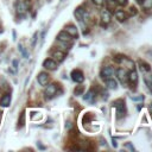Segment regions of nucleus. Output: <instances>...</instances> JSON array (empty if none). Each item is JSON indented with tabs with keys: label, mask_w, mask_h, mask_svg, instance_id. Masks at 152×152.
<instances>
[{
	"label": "nucleus",
	"mask_w": 152,
	"mask_h": 152,
	"mask_svg": "<svg viewBox=\"0 0 152 152\" xmlns=\"http://www.w3.org/2000/svg\"><path fill=\"white\" fill-rule=\"evenodd\" d=\"M112 105H113V107H115V108H116V119H123V118L126 115L127 109H126L125 100H123V99L114 100Z\"/></svg>",
	"instance_id": "f257e3e1"
},
{
	"label": "nucleus",
	"mask_w": 152,
	"mask_h": 152,
	"mask_svg": "<svg viewBox=\"0 0 152 152\" xmlns=\"http://www.w3.org/2000/svg\"><path fill=\"white\" fill-rule=\"evenodd\" d=\"M114 62L119 63V64H124V67H127L128 69H134V62L132 59H130L128 57L124 56V55H118L114 57Z\"/></svg>",
	"instance_id": "f03ea898"
},
{
	"label": "nucleus",
	"mask_w": 152,
	"mask_h": 152,
	"mask_svg": "<svg viewBox=\"0 0 152 152\" xmlns=\"http://www.w3.org/2000/svg\"><path fill=\"white\" fill-rule=\"evenodd\" d=\"M58 89H59V84H57V83H51V84H49V86L45 88V92H44L45 99L50 100V99H52L54 96H56V95L58 94Z\"/></svg>",
	"instance_id": "7ed1b4c3"
},
{
	"label": "nucleus",
	"mask_w": 152,
	"mask_h": 152,
	"mask_svg": "<svg viewBox=\"0 0 152 152\" xmlns=\"http://www.w3.org/2000/svg\"><path fill=\"white\" fill-rule=\"evenodd\" d=\"M116 73V77L118 80L123 83V84H127L128 83V71L126 70V68H119L115 70Z\"/></svg>",
	"instance_id": "20e7f679"
},
{
	"label": "nucleus",
	"mask_w": 152,
	"mask_h": 152,
	"mask_svg": "<svg viewBox=\"0 0 152 152\" xmlns=\"http://www.w3.org/2000/svg\"><path fill=\"white\" fill-rule=\"evenodd\" d=\"M114 73H115V69H114L112 66H106L105 68H102V70H101V73H100V76H101V78L106 80V78L113 77Z\"/></svg>",
	"instance_id": "39448f33"
},
{
	"label": "nucleus",
	"mask_w": 152,
	"mask_h": 152,
	"mask_svg": "<svg viewBox=\"0 0 152 152\" xmlns=\"http://www.w3.org/2000/svg\"><path fill=\"white\" fill-rule=\"evenodd\" d=\"M70 76H71V80L74 82H76V83H82L84 81V75L80 69H74L71 71Z\"/></svg>",
	"instance_id": "423d86ee"
},
{
	"label": "nucleus",
	"mask_w": 152,
	"mask_h": 152,
	"mask_svg": "<svg viewBox=\"0 0 152 152\" xmlns=\"http://www.w3.org/2000/svg\"><path fill=\"white\" fill-rule=\"evenodd\" d=\"M73 39H74V38H73V37H71L69 34H67L66 31L59 32V34H58V36H57V41L62 42L63 44H71Z\"/></svg>",
	"instance_id": "0eeeda50"
},
{
	"label": "nucleus",
	"mask_w": 152,
	"mask_h": 152,
	"mask_svg": "<svg viewBox=\"0 0 152 152\" xmlns=\"http://www.w3.org/2000/svg\"><path fill=\"white\" fill-rule=\"evenodd\" d=\"M128 82H130V84L132 86L133 89L137 88V83H138V74H137V71H136L134 69H132V70L128 73Z\"/></svg>",
	"instance_id": "6e6552de"
},
{
	"label": "nucleus",
	"mask_w": 152,
	"mask_h": 152,
	"mask_svg": "<svg viewBox=\"0 0 152 152\" xmlns=\"http://www.w3.org/2000/svg\"><path fill=\"white\" fill-rule=\"evenodd\" d=\"M64 31H66L67 34H69L73 38H78V31H77V27H76L75 25H73V24L67 25V26L64 27Z\"/></svg>",
	"instance_id": "1a4fd4ad"
},
{
	"label": "nucleus",
	"mask_w": 152,
	"mask_h": 152,
	"mask_svg": "<svg viewBox=\"0 0 152 152\" xmlns=\"http://www.w3.org/2000/svg\"><path fill=\"white\" fill-rule=\"evenodd\" d=\"M43 67L48 70H56L57 69V62L52 58H46L43 62Z\"/></svg>",
	"instance_id": "9d476101"
},
{
	"label": "nucleus",
	"mask_w": 152,
	"mask_h": 152,
	"mask_svg": "<svg viewBox=\"0 0 152 152\" xmlns=\"http://www.w3.org/2000/svg\"><path fill=\"white\" fill-rule=\"evenodd\" d=\"M37 80H38V83L41 86H46L50 81V76L48 73H39L37 76Z\"/></svg>",
	"instance_id": "9b49d317"
},
{
	"label": "nucleus",
	"mask_w": 152,
	"mask_h": 152,
	"mask_svg": "<svg viewBox=\"0 0 152 152\" xmlns=\"http://www.w3.org/2000/svg\"><path fill=\"white\" fill-rule=\"evenodd\" d=\"M109 23H111V13H109V11H107V10L101 11V25L106 26Z\"/></svg>",
	"instance_id": "f8f14e48"
},
{
	"label": "nucleus",
	"mask_w": 152,
	"mask_h": 152,
	"mask_svg": "<svg viewBox=\"0 0 152 152\" xmlns=\"http://www.w3.org/2000/svg\"><path fill=\"white\" fill-rule=\"evenodd\" d=\"M74 16L76 17V19H77L80 23H82L83 19L86 18V16H87V12H86L82 7H77V9L75 10V12H74Z\"/></svg>",
	"instance_id": "ddd939ff"
},
{
	"label": "nucleus",
	"mask_w": 152,
	"mask_h": 152,
	"mask_svg": "<svg viewBox=\"0 0 152 152\" xmlns=\"http://www.w3.org/2000/svg\"><path fill=\"white\" fill-rule=\"evenodd\" d=\"M95 95H96L95 88H92V89H89L88 92H87V94L83 96V99H84V101H88V102H94Z\"/></svg>",
	"instance_id": "4468645a"
},
{
	"label": "nucleus",
	"mask_w": 152,
	"mask_h": 152,
	"mask_svg": "<svg viewBox=\"0 0 152 152\" xmlns=\"http://www.w3.org/2000/svg\"><path fill=\"white\" fill-rule=\"evenodd\" d=\"M52 57H54L55 61H57V62H63V61L66 59V54L61 50H56V51L52 52Z\"/></svg>",
	"instance_id": "2eb2a0df"
},
{
	"label": "nucleus",
	"mask_w": 152,
	"mask_h": 152,
	"mask_svg": "<svg viewBox=\"0 0 152 152\" xmlns=\"http://www.w3.org/2000/svg\"><path fill=\"white\" fill-rule=\"evenodd\" d=\"M144 82H145L147 89L150 90V93H152V74H151V71H148L144 75Z\"/></svg>",
	"instance_id": "dca6fc26"
},
{
	"label": "nucleus",
	"mask_w": 152,
	"mask_h": 152,
	"mask_svg": "<svg viewBox=\"0 0 152 152\" xmlns=\"http://www.w3.org/2000/svg\"><path fill=\"white\" fill-rule=\"evenodd\" d=\"M115 18L119 21H126L127 18H128V14L126 12H124L123 10H116L115 11Z\"/></svg>",
	"instance_id": "f3484780"
},
{
	"label": "nucleus",
	"mask_w": 152,
	"mask_h": 152,
	"mask_svg": "<svg viewBox=\"0 0 152 152\" xmlns=\"http://www.w3.org/2000/svg\"><path fill=\"white\" fill-rule=\"evenodd\" d=\"M16 10H17V14H18V16H23L27 9H26L24 1H18V3L16 4Z\"/></svg>",
	"instance_id": "a211bd4d"
},
{
	"label": "nucleus",
	"mask_w": 152,
	"mask_h": 152,
	"mask_svg": "<svg viewBox=\"0 0 152 152\" xmlns=\"http://www.w3.org/2000/svg\"><path fill=\"white\" fill-rule=\"evenodd\" d=\"M11 105V95L10 94H5L1 96V99H0V106L3 107H9Z\"/></svg>",
	"instance_id": "6ab92c4d"
},
{
	"label": "nucleus",
	"mask_w": 152,
	"mask_h": 152,
	"mask_svg": "<svg viewBox=\"0 0 152 152\" xmlns=\"http://www.w3.org/2000/svg\"><path fill=\"white\" fill-rule=\"evenodd\" d=\"M138 64H139V68H140V70H141L143 73H148V71H151V66H150L148 63H146L145 61L139 59V61H138Z\"/></svg>",
	"instance_id": "aec40b11"
},
{
	"label": "nucleus",
	"mask_w": 152,
	"mask_h": 152,
	"mask_svg": "<svg viewBox=\"0 0 152 152\" xmlns=\"http://www.w3.org/2000/svg\"><path fill=\"white\" fill-rule=\"evenodd\" d=\"M144 10H152V0H137Z\"/></svg>",
	"instance_id": "412c9836"
},
{
	"label": "nucleus",
	"mask_w": 152,
	"mask_h": 152,
	"mask_svg": "<svg viewBox=\"0 0 152 152\" xmlns=\"http://www.w3.org/2000/svg\"><path fill=\"white\" fill-rule=\"evenodd\" d=\"M105 83H106V86H107L109 89H116V88H118V83H116V81H115L113 77L106 78V80H105Z\"/></svg>",
	"instance_id": "4be33fe9"
},
{
	"label": "nucleus",
	"mask_w": 152,
	"mask_h": 152,
	"mask_svg": "<svg viewBox=\"0 0 152 152\" xmlns=\"http://www.w3.org/2000/svg\"><path fill=\"white\" fill-rule=\"evenodd\" d=\"M103 3L106 4L107 10L114 11V10H115V7H116V0H103Z\"/></svg>",
	"instance_id": "5701e85b"
},
{
	"label": "nucleus",
	"mask_w": 152,
	"mask_h": 152,
	"mask_svg": "<svg viewBox=\"0 0 152 152\" xmlns=\"http://www.w3.org/2000/svg\"><path fill=\"white\" fill-rule=\"evenodd\" d=\"M83 92H84V86L80 84V86H76V88L74 89V94L76 96H80V95H83Z\"/></svg>",
	"instance_id": "b1692460"
},
{
	"label": "nucleus",
	"mask_w": 152,
	"mask_h": 152,
	"mask_svg": "<svg viewBox=\"0 0 152 152\" xmlns=\"http://www.w3.org/2000/svg\"><path fill=\"white\" fill-rule=\"evenodd\" d=\"M24 124H25V112L23 111V112L20 113V115H19V119H18V128L23 127Z\"/></svg>",
	"instance_id": "393cba45"
},
{
	"label": "nucleus",
	"mask_w": 152,
	"mask_h": 152,
	"mask_svg": "<svg viewBox=\"0 0 152 152\" xmlns=\"http://www.w3.org/2000/svg\"><path fill=\"white\" fill-rule=\"evenodd\" d=\"M18 48H19V51H20V54L23 55V57H24V58H29V52H27V50L23 46V44H19Z\"/></svg>",
	"instance_id": "a878e982"
},
{
	"label": "nucleus",
	"mask_w": 152,
	"mask_h": 152,
	"mask_svg": "<svg viewBox=\"0 0 152 152\" xmlns=\"http://www.w3.org/2000/svg\"><path fill=\"white\" fill-rule=\"evenodd\" d=\"M94 116L92 115V113H87L84 116H83V124L86 125V124H89L90 123V120H92Z\"/></svg>",
	"instance_id": "bb28decb"
},
{
	"label": "nucleus",
	"mask_w": 152,
	"mask_h": 152,
	"mask_svg": "<svg viewBox=\"0 0 152 152\" xmlns=\"http://www.w3.org/2000/svg\"><path fill=\"white\" fill-rule=\"evenodd\" d=\"M137 13H138V11H137V9L134 6H131L128 9V16H137Z\"/></svg>",
	"instance_id": "cd10ccee"
},
{
	"label": "nucleus",
	"mask_w": 152,
	"mask_h": 152,
	"mask_svg": "<svg viewBox=\"0 0 152 152\" xmlns=\"http://www.w3.org/2000/svg\"><path fill=\"white\" fill-rule=\"evenodd\" d=\"M37 39H38V32H35V35H34V37H32V42H31V45H32V48H35V46H36Z\"/></svg>",
	"instance_id": "c85d7f7f"
},
{
	"label": "nucleus",
	"mask_w": 152,
	"mask_h": 152,
	"mask_svg": "<svg viewBox=\"0 0 152 152\" xmlns=\"http://www.w3.org/2000/svg\"><path fill=\"white\" fill-rule=\"evenodd\" d=\"M131 99H132L133 101H143V100L145 99V96H144V95H140V96H131Z\"/></svg>",
	"instance_id": "c756f323"
},
{
	"label": "nucleus",
	"mask_w": 152,
	"mask_h": 152,
	"mask_svg": "<svg viewBox=\"0 0 152 152\" xmlns=\"http://www.w3.org/2000/svg\"><path fill=\"white\" fill-rule=\"evenodd\" d=\"M128 3V0H116V4L121 5V6H126Z\"/></svg>",
	"instance_id": "7c9ffc66"
},
{
	"label": "nucleus",
	"mask_w": 152,
	"mask_h": 152,
	"mask_svg": "<svg viewBox=\"0 0 152 152\" xmlns=\"http://www.w3.org/2000/svg\"><path fill=\"white\" fill-rule=\"evenodd\" d=\"M93 3L96 6H102L103 5V0H93Z\"/></svg>",
	"instance_id": "2f4dec72"
},
{
	"label": "nucleus",
	"mask_w": 152,
	"mask_h": 152,
	"mask_svg": "<svg viewBox=\"0 0 152 152\" xmlns=\"http://www.w3.org/2000/svg\"><path fill=\"white\" fill-rule=\"evenodd\" d=\"M124 146H125L126 148H128L130 151H134V147L132 146V144H131V143H126V144H125Z\"/></svg>",
	"instance_id": "473e14b6"
},
{
	"label": "nucleus",
	"mask_w": 152,
	"mask_h": 152,
	"mask_svg": "<svg viewBox=\"0 0 152 152\" xmlns=\"http://www.w3.org/2000/svg\"><path fill=\"white\" fill-rule=\"evenodd\" d=\"M12 66H13V69H14V73L17 71V68H18V61L17 59H14L13 62H12Z\"/></svg>",
	"instance_id": "72a5a7b5"
},
{
	"label": "nucleus",
	"mask_w": 152,
	"mask_h": 152,
	"mask_svg": "<svg viewBox=\"0 0 152 152\" xmlns=\"http://www.w3.org/2000/svg\"><path fill=\"white\" fill-rule=\"evenodd\" d=\"M148 113H150V116H151V119H152V101H151V103L148 105Z\"/></svg>",
	"instance_id": "f704fd0d"
},
{
	"label": "nucleus",
	"mask_w": 152,
	"mask_h": 152,
	"mask_svg": "<svg viewBox=\"0 0 152 152\" xmlns=\"http://www.w3.org/2000/svg\"><path fill=\"white\" fill-rule=\"evenodd\" d=\"M112 145H113V147H116V146H118V144H116V141L114 140V138H112Z\"/></svg>",
	"instance_id": "c9c22d12"
},
{
	"label": "nucleus",
	"mask_w": 152,
	"mask_h": 152,
	"mask_svg": "<svg viewBox=\"0 0 152 152\" xmlns=\"http://www.w3.org/2000/svg\"><path fill=\"white\" fill-rule=\"evenodd\" d=\"M66 127H68V128H69V127H70V123H69V121H68V123H67V124H66Z\"/></svg>",
	"instance_id": "e433bc0d"
},
{
	"label": "nucleus",
	"mask_w": 152,
	"mask_h": 152,
	"mask_svg": "<svg viewBox=\"0 0 152 152\" xmlns=\"http://www.w3.org/2000/svg\"><path fill=\"white\" fill-rule=\"evenodd\" d=\"M1 114H3V112L0 111V121H1Z\"/></svg>",
	"instance_id": "4c0bfd02"
},
{
	"label": "nucleus",
	"mask_w": 152,
	"mask_h": 152,
	"mask_svg": "<svg viewBox=\"0 0 152 152\" xmlns=\"http://www.w3.org/2000/svg\"><path fill=\"white\" fill-rule=\"evenodd\" d=\"M0 29H1V23H0Z\"/></svg>",
	"instance_id": "58836bf2"
}]
</instances>
